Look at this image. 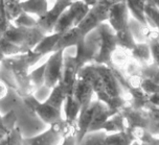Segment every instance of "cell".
<instances>
[{
  "mask_svg": "<svg viewBox=\"0 0 159 145\" xmlns=\"http://www.w3.org/2000/svg\"><path fill=\"white\" fill-rule=\"evenodd\" d=\"M2 66L7 68L12 72L18 88V94L22 97L30 95L35 92L33 85L30 84L28 78V72H30V66L24 61L21 55H17L14 56H7L2 59L0 63Z\"/></svg>",
  "mask_w": 159,
  "mask_h": 145,
  "instance_id": "1",
  "label": "cell"
},
{
  "mask_svg": "<svg viewBox=\"0 0 159 145\" xmlns=\"http://www.w3.org/2000/svg\"><path fill=\"white\" fill-rule=\"evenodd\" d=\"M101 37L98 29H93L84 37L80 43L75 46V64L78 70L86 65L93 64L99 50Z\"/></svg>",
  "mask_w": 159,
  "mask_h": 145,
  "instance_id": "2",
  "label": "cell"
},
{
  "mask_svg": "<svg viewBox=\"0 0 159 145\" xmlns=\"http://www.w3.org/2000/svg\"><path fill=\"white\" fill-rule=\"evenodd\" d=\"M96 29L101 37V44H99L98 55L93 61V65H105L108 67H113L112 55L114 51L117 49L115 32L107 22L98 25Z\"/></svg>",
  "mask_w": 159,
  "mask_h": 145,
  "instance_id": "3",
  "label": "cell"
},
{
  "mask_svg": "<svg viewBox=\"0 0 159 145\" xmlns=\"http://www.w3.org/2000/svg\"><path fill=\"white\" fill-rule=\"evenodd\" d=\"M70 132L71 127L63 120L37 135L23 138V145H60L63 138Z\"/></svg>",
  "mask_w": 159,
  "mask_h": 145,
  "instance_id": "4",
  "label": "cell"
},
{
  "mask_svg": "<svg viewBox=\"0 0 159 145\" xmlns=\"http://www.w3.org/2000/svg\"><path fill=\"white\" fill-rule=\"evenodd\" d=\"M94 67L103 81L105 93L111 99L126 98L129 102V95L128 93L127 94L125 93V89L116 78L112 67H108L105 65H94Z\"/></svg>",
  "mask_w": 159,
  "mask_h": 145,
  "instance_id": "5",
  "label": "cell"
},
{
  "mask_svg": "<svg viewBox=\"0 0 159 145\" xmlns=\"http://www.w3.org/2000/svg\"><path fill=\"white\" fill-rule=\"evenodd\" d=\"M63 56L64 50L53 51L45 62L44 86L52 89L62 81L63 74Z\"/></svg>",
  "mask_w": 159,
  "mask_h": 145,
  "instance_id": "6",
  "label": "cell"
},
{
  "mask_svg": "<svg viewBox=\"0 0 159 145\" xmlns=\"http://www.w3.org/2000/svg\"><path fill=\"white\" fill-rule=\"evenodd\" d=\"M72 1L73 0H55V3L52 4V7L48 8L46 14L37 18V26L46 35L52 33L53 26L60 16L64 13L65 10H67Z\"/></svg>",
  "mask_w": 159,
  "mask_h": 145,
  "instance_id": "7",
  "label": "cell"
},
{
  "mask_svg": "<svg viewBox=\"0 0 159 145\" xmlns=\"http://www.w3.org/2000/svg\"><path fill=\"white\" fill-rule=\"evenodd\" d=\"M129 18L130 15L126 3L119 2V3H116L110 7L109 13H108L107 23L116 33L128 26Z\"/></svg>",
  "mask_w": 159,
  "mask_h": 145,
  "instance_id": "8",
  "label": "cell"
},
{
  "mask_svg": "<svg viewBox=\"0 0 159 145\" xmlns=\"http://www.w3.org/2000/svg\"><path fill=\"white\" fill-rule=\"evenodd\" d=\"M72 96L79 101L82 109V108L88 106L93 100L94 92H93V89L89 82L76 76L75 82L73 85Z\"/></svg>",
  "mask_w": 159,
  "mask_h": 145,
  "instance_id": "9",
  "label": "cell"
},
{
  "mask_svg": "<svg viewBox=\"0 0 159 145\" xmlns=\"http://www.w3.org/2000/svg\"><path fill=\"white\" fill-rule=\"evenodd\" d=\"M83 35L80 32L78 27H72L69 30L61 33L59 41L57 42L55 49L53 51L57 50H65L67 48L70 47H75L80 42L83 40Z\"/></svg>",
  "mask_w": 159,
  "mask_h": 145,
  "instance_id": "10",
  "label": "cell"
},
{
  "mask_svg": "<svg viewBox=\"0 0 159 145\" xmlns=\"http://www.w3.org/2000/svg\"><path fill=\"white\" fill-rule=\"evenodd\" d=\"M62 109H64L65 122L69 126L73 127L76 122V119H78L80 111H81V104L73 97L72 94H70L66 96V99H65Z\"/></svg>",
  "mask_w": 159,
  "mask_h": 145,
  "instance_id": "11",
  "label": "cell"
},
{
  "mask_svg": "<svg viewBox=\"0 0 159 145\" xmlns=\"http://www.w3.org/2000/svg\"><path fill=\"white\" fill-rule=\"evenodd\" d=\"M22 12L35 15L37 18L44 16L49 8L48 0H22L20 1Z\"/></svg>",
  "mask_w": 159,
  "mask_h": 145,
  "instance_id": "12",
  "label": "cell"
},
{
  "mask_svg": "<svg viewBox=\"0 0 159 145\" xmlns=\"http://www.w3.org/2000/svg\"><path fill=\"white\" fill-rule=\"evenodd\" d=\"M128 28L131 32L136 43H143V42L147 43L150 35L154 30L152 28H150L149 26H147V25H143L140 22L131 18V17H130L129 21H128Z\"/></svg>",
  "mask_w": 159,
  "mask_h": 145,
  "instance_id": "13",
  "label": "cell"
},
{
  "mask_svg": "<svg viewBox=\"0 0 159 145\" xmlns=\"http://www.w3.org/2000/svg\"><path fill=\"white\" fill-rule=\"evenodd\" d=\"M66 96H67V91L65 89L64 85L62 84V81H60L58 85H56V86L50 90L49 95H48V97L44 100V102L49 104V106L52 108L62 110L64 101H65V99H66Z\"/></svg>",
  "mask_w": 159,
  "mask_h": 145,
  "instance_id": "14",
  "label": "cell"
},
{
  "mask_svg": "<svg viewBox=\"0 0 159 145\" xmlns=\"http://www.w3.org/2000/svg\"><path fill=\"white\" fill-rule=\"evenodd\" d=\"M129 52L131 59L133 61H135L136 63H138L140 66L150 64V62L153 63L149 45L146 42H143V43H136L135 47L131 51H129Z\"/></svg>",
  "mask_w": 159,
  "mask_h": 145,
  "instance_id": "15",
  "label": "cell"
},
{
  "mask_svg": "<svg viewBox=\"0 0 159 145\" xmlns=\"http://www.w3.org/2000/svg\"><path fill=\"white\" fill-rule=\"evenodd\" d=\"M60 37H61V33H52L49 35H46L36 45V47L34 48L33 51H35L37 53H40V55L44 56L50 55L52 52H53V49H55V46L57 42L59 41Z\"/></svg>",
  "mask_w": 159,
  "mask_h": 145,
  "instance_id": "16",
  "label": "cell"
},
{
  "mask_svg": "<svg viewBox=\"0 0 159 145\" xmlns=\"http://www.w3.org/2000/svg\"><path fill=\"white\" fill-rule=\"evenodd\" d=\"M96 130H102V132H105L106 134L126 130V127H125V123H124V118L121 116V114L118 112L114 114V115H112L104 123H102Z\"/></svg>",
  "mask_w": 159,
  "mask_h": 145,
  "instance_id": "17",
  "label": "cell"
},
{
  "mask_svg": "<svg viewBox=\"0 0 159 145\" xmlns=\"http://www.w3.org/2000/svg\"><path fill=\"white\" fill-rule=\"evenodd\" d=\"M125 3L127 5L129 15H131V18L137 20L143 25H147L143 13L146 0H126Z\"/></svg>",
  "mask_w": 159,
  "mask_h": 145,
  "instance_id": "18",
  "label": "cell"
},
{
  "mask_svg": "<svg viewBox=\"0 0 159 145\" xmlns=\"http://www.w3.org/2000/svg\"><path fill=\"white\" fill-rule=\"evenodd\" d=\"M104 141L106 145H131L135 140L131 133L128 130H123V132L106 134Z\"/></svg>",
  "mask_w": 159,
  "mask_h": 145,
  "instance_id": "19",
  "label": "cell"
},
{
  "mask_svg": "<svg viewBox=\"0 0 159 145\" xmlns=\"http://www.w3.org/2000/svg\"><path fill=\"white\" fill-rule=\"evenodd\" d=\"M115 38H116L117 48H120V49L127 51H131L135 47L136 42L134 41V38H133L132 33L129 30L128 26L118 30V32H116Z\"/></svg>",
  "mask_w": 159,
  "mask_h": 145,
  "instance_id": "20",
  "label": "cell"
},
{
  "mask_svg": "<svg viewBox=\"0 0 159 145\" xmlns=\"http://www.w3.org/2000/svg\"><path fill=\"white\" fill-rule=\"evenodd\" d=\"M143 13H144V18H146L148 26L152 28V29H158V24H159L158 5L146 1Z\"/></svg>",
  "mask_w": 159,
  "mask_h": 145,
  "instance_id": "21",
  "label": "cell"
},
{
  "mask_svg": "<svg viewBox=\"0 0 159 145\" xmlns=\"http://www.w3.org/2000/svg\"><path fill=\"white\" fill-rule=\"evenodd\" d=\"M44 72H45V63L40 65L33 70H30L28 72V78L30 84L33 85L35 91L42 86H44Z\"/></svg>",
  "mask_w": 159,
  "mask_h": 145,
  "instance_id": "22",
  "label": "cell"
},
{
  "mask_svg": "<svg viewBox=\"0 0 159 145\" xmlns=\"http://www.w3.org/2000/svg\"><path fill=\"white\" fill-rule=\"evenodd\" d=\"M4 11L11 22H13L20 14L22 13V8L18 0H3Z\"/></svg>",
  "mask_w": 159,
  "mask_h": 145,
  "instance_id": "23",
  "label": "cell"
},
{
  "mask_svg": "<svg viewBox=\"0 0 159 145\" xmlns=\"http://www.w3.org/2000/svg\"><path fill=\"white\" fill-rule=\"evenodd\" d=\"M13 25L18 27H25V28H33L37 26V18L33 15L22 12L17 18L12 22Z\"/></svg>",
  "mask_w": 159,
  "mask_h": 145,
  "instance_id": "24",
  "label": "cell"
},
{
  "mask_svg": "<svg viewBox=\"0 0 159 145\" xmlns=\"http://www.w3.org/2000/svg\"><path fill=\"white\" fill-rule=\"evenodd\" d=\"M0 52L3 55L5 58L7 56H14L17 55H20V49L17 45L11 43L10 41L0 38Z\"/></svg>",
  "mask_w": 159,
  "mask_h": 145,
  "instance_id": "25",
  "label": "cell"
},
{
  "mask_svg": "<svg viewBox=\"0 0 159 145\" xmlns=\"http://www.w3.org/2000/svg\"><path fill=\"white\" fill-rule=\"evenodd\" d=\"M0 81L2 82H4L8 89L14 90V91H18L16 81H15V78H14L12 72H11L7 68L2 66L1 64H0Z\"/></svg>",
  "mask_w": 159,
  "mask_h": 145,
  "instance_id": "26",
  "label": "cell"
},
{
  "mask_svg": "<svg viewBox=\"0 0 159 145\" xmlns=\"http://www.w3.org/2000/svg\"><path fill=\"white\" fill-rule=\"evenodd\" d=\"M139 89H140L144 94L152 95L154 93L159 92V82L154 81L150 78H143L139 85Z\"/></svg>",
  "mask_w": 159,
  "mask_h": 145,
  "instance_id": "27",
  "label": "cell"
},
{
  "mask_svg": "<svg viewBox=\"0 0 159 145\" xmlns=\"http://www.w3.org/2000/svg\"><path fill=\"white\" fill-rule=\"evenodd\" d=\"M148 45L150 48V52H151L152 61L153 63L158 64V56H159V41H158V35H156L152 38H150L147 41Z\"/></svg>",
  "mask_w": 159,
  "mask_h": 145,
  "instance_id": "28",
  "label": "cell"
},
{
  "mask_svg": "<svg viewBox=\"0 0 159 145\" xmlns=\"http://www.w3.org/2000/svg\"><path fill=\"white\" fill-rule=\"evenodd\" d=\"M11 24H12V22L8 20L7 13L4 11L3 0H0V38L3 36V33L7 32Z\"/></svg>",
  "mask_w": 159,
  "mask_h": 145,
  "instance_id": "29",
  "label": "cell"
},
{
  "mask_svg": "<svg viewBox=\"0 0 159 145\" xmlns=\"http://www.w3.org/2000/svg\"><path fill=\"white\" fill-rule=\"evenodd\" d=\"M21 56L23 58V59L27 63V65L30 66V68H32L35 66L36 64H38L42 59L44 58V55H40V53H37L35 51L30 50L27 51L25 53H22Z\"/></svg>",
  "mask_w": 159,
  "mask_h": 145,
  "instance_id": "30",
  "label": "cell"
},
{
  "mask_svg": "<svg viewBox=\"0 0 159 145\" xmlns=\"http://www.w3.org/2000/svg\"><path fill=\"white\" fill-rule=\"evenodd\" d=\"M60 145H76L75 133H70L65 136Z\"/></svg>",
  "mask_w": 159,
  "mask_h": 145,
  "instance_id": "31",
  "label": "cell"
},
{
  "mask_svg": "<svg viewBox=\"0 0 159 145\" xmlns=\"http://www.w3.org/2000/svg\"><path fill=\"white\" fill-rule=\"evenodd\" d=\"M8 90H10V89L7 87V85L0 81V100H1V99H3L5 96L7 95Z\"/></svg>",
  "mask_w": 159,
  "mask_h": 145,
  "instance_id": "32",
  "label": "cell"
},
{
  "mask_svg": "<svg viewBox=\"0 0 159 145\" xmlns=\"http://www.w3.org/2000/svg\"><path fill=\"white\" fill-rule=\"evenodd\" d=\"M0 132L3 134L4 136H7L8 134L11 133V130H8L7 127L4 125L3 120H2V114L1 113H0Z\"/></svg>",
  "mask_w": 159,
  "mask_h": 145,
  "instance_id": "33",
  "label": "cell"
},
{
  "mask_svg": "<svg viewBox=\"0 0 159 145\" xmlns=\"http://www.w3.org/2000/svg\"><path fill=\"white\" fill-rule=\"evenodd\" d=\"M81 1H83L85 4H87L89 7H94V5L98 3V0H81Z\"/></svg>",
  "mask_w": 159,
  "mask_h": 145,
  "instance_id": "34",
  "label": "cell"
},
{
  "mask_svg": "<svg viewBox=\"0 0 159 145\" xmlns=\"http://www.w3.org/2000/svg\"><path fill=\"white\" fill-rule=\"evenodd\" d=\"M148 2H151V3H154V4H157L158 5V0H146Z\"/></svg>",
  "mask_w": 159,
  "mask_h": 145,
  "instance_id": "35",
  "label": "cell"
},
{
  "mask_svg": "<svg viewBox=\"0 0 159 145\" xmlns=\"http://www.w3.org/2000/svg\"><path fill=\"white\" fill-rule=\"evenodd\" d=\"M140 145H158V143H139Z\"/></svg>",
  "mask_w": 159,
  "mask_h": 145,
  "instance_id": "36",
  "label": "cell"
},
{
  "mask_svg": "<svg viewBox=\"0 0 159 145\" xmlns=\"http://www.w3.org/2000/svg\"><path fill=\"white\" fill-rule=\"evenodd\" d=\"M131 145H140V144H139L137 141H134V142H133V143H132Z\"/></svg>",
  "mask_w": 159,
  "mask_h": 145,
  "instance_id": "37",
  "label": "cell"
},
{
  "mask_svg": "<svg viewBox=\"0 0 159 145\" xmlns=\"http://www.w3.org/2000/svg\"><path fill=\"white\" fill-rule=\"evenodd\" d=\"M0 145H4V139H2V140L0 141Z\"/></svg>",
  "mask_w": 159,
  "mask_h": 145,
  "instance_id": "38",
  "label": "cell"
},
{
  "mask_svg": "<svg viewBox=\"0 0 159 145\" xmlns=\"http://www.w3.org/2000/svg\"><path fill=\"white\" fill-rule=\"evenodd\" d=\"M18 1H22V0H18Z\"/></svg>",
  "mask_w": 159,
  "mask_h": 145,
  "instance_id": "39",
  "label": "cell"
}]
</instances>
